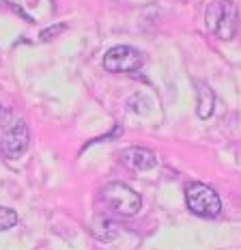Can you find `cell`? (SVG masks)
Wrapping results in <instances>:
<instances>
[{
  "mask_svg": "<svg viewBox=\"0 0 241 250\" xmlns=\"http://www.w3.org/2000/svg\"><path fill=\"white\" fill-rule=\"evenodd\" d=\"M18 225V213L9 207H0V231H9Z\"/></svg>",
  "mask_w": 241,
  "mask_h": 250,
  "instance_id": "9",
  "label": "cell"
},
{
  "mask_svg": "<svg viewBox=\"0 0 241 250\" xmlns=\"http://www.w3.org/2000/svg\"><path fill=\"white\" fill-rule=\"evenodd\" d=\"M185 203L187 209L201 218H216L222 211L218 192L205 184H198V181L185 188Z\"/></svg>",
  "mask_w": 241,
  "mask_h": 250,
  "instance_id": "3",
  "label": "cell"
},
{
  "mask_svg": "<svg viewBox=\"0 0 241 250\" xmlns=\"http://www.w3.org/2000/svg\"><path fill=\"white\" fill-rule=\"evenodd\" d=\"M28 125L18 119L11 110H0V151L4 158L15 160L28 149Z\"/></svg>",
  "mask_w": 241,
  "mask_h": 250,
  "instance_id": "1",
  "label": "cell"
},
{
  "mask_svg": "<svg viewBox=\"0 0 241 250\" xmlns=\"http://www.w3.org/2000/svg\"><path fill=\"white\" fill-rule=\"evenodd\" d=\"M93 233L103 239V242H112L114 237H117V225H114L112 220H108V218H101L97 216L95 220H93Z\"/></svg>",
  "mask_w": 241,
  "mask_h": 250,
  "instance_id": "8",
  "label": "cell"
},
{
  "mask_svg": "<svg viewBox=\"0 0 241 250\" xmlns=\"http://www.w3.org/2000/svg\"><path fill=\"white\" fill-rule=\"evenodd\" d=\"M120 164L125 168L134 170V173H142V170H151L157 166V158L153 151L144 147H129L120 153Z\"/></svg>",
  "mask_w": 241,
  "mask_h": 250,
  "instance_id": "6",
  "label": "cell"
},
{
  "mask_svg": "<svg viewBox=\"0 0 241 250\" xmlns=\"http://www.w3.org/2000/svg\"><path fill=\"white\" fill-rule=\"evenodd\" d=\"M213 104H216V95L207 84H198V117L209 119L213 112Z\"/></svg>",
  "mask_w": 241,
  "mask_h": 250,
  "instance_id": "7",
  "label": "cell"
},
{
  "mask_svg": "<svg viewBox=\"0 0 241 250\" xmlns=\"http://www.w3.org/2000/svg\"><path fill=\"white\" fill-rule=\"evenodd\" d=\"M205 28L228 41L237 33V4L233 0H213L205 11Z\"/></svg>",
  "mask_w": 241,
  "mask_h": 250,
  "instance_id": "2",
  "label": "cell"
},
{
  "mask_svg": "<svg viewBox=\"0 0 241 250\" xmlns=\"http://www.w3.org/2000/svg\"><path fill=\"white\" fill-rule=\"evenodd\" d=\"M144 65V54L132 45H117L103 56V67L110 74H134Z\"/></svg>",
  "mask_w": 241,
  "mask_h": 250,
  "instance_id": "5",
  "label": "cell"
},
{
  "mask_svg": "<svg viewBox=\"0 0 241 250\" xmlns=\"http://www.w3.org/2000/svg\"><path fill=\"white\" fill-rule=\"evenodd\" d=\"M62 30H67V24H56V26H52V28H45V30H41V41H50V39H54L56 35H60Z\"/></svg>",
  "mask_w": 241,
  "mask_h": 250,
  "instance_id": "10",
  "label": "cell"
},
{
  "mask_svg": "<svg viewBox=\"0 0 241 250\" xmlns=\"http://www.w3.org/2000/svg\"><path fill=\"white\" fill-rule=\"evenodd\" d=\"M101 196L110 209L120 213V216H134L142 207V199H140L138 192H134L132 188L125 184H119V181L108 184L101 190Z\"/></svg>",
  "mask_w": 241,
  "mask_h": 250,
  "instance_id": "4",
  "label": "cell"
}]
</instances>
